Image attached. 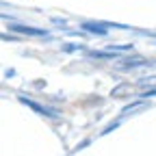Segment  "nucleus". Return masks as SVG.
Masks as SVG:
<instances>
[{
  "label": "nucleus",
  "mask_w": 156,
  "mask_h": 156,
  "mask_svg": "<svg viewBox=\"0 0 156 156\" xmlns=\"http://www.w3.org/2000/svg\"><path fill=\"white\" fill-rule=\"evenodd\" d=\"M83 28H85V30H89V33H100V35H104V33H106V28H104V26H95V24H83Z\"/></svg>",
  "instance_id": "obj_3"
},
{
  "label": "nucleus",
  "mask_w": 156,
  "mask_h": 156,
  "mask_svg": "<svg viewBox=\"0 0 156 156\" xmlns=\"http://www.w3.org/2000/svg\"><path fill=\"white\" fill-rule=\"evenodd\" d=\"M20 102L26 104L28 108H33V111H35V113H39V115H46V117H56V113H54V111H50V108H46V106H41V104H37V102H33V100L20 98Z\"/></svg>",
  "instance_id": "obj_1"
},
{
  "label": "nucleus",
  "mask_w": 156,
  "mask_h": 156,
  "mask_svg": "<svg viewBox=\"0 0 156 156\" xmlns=\"http://www.w3.org/2000/svg\"><path fill=\"white\" fill-rule=\"evenodd\" d=\"M20 33H28V35H46V30H39V28H26V26H11Z\"/></svg>",
  "instance_id": "obj_2"
}]
</instances>
